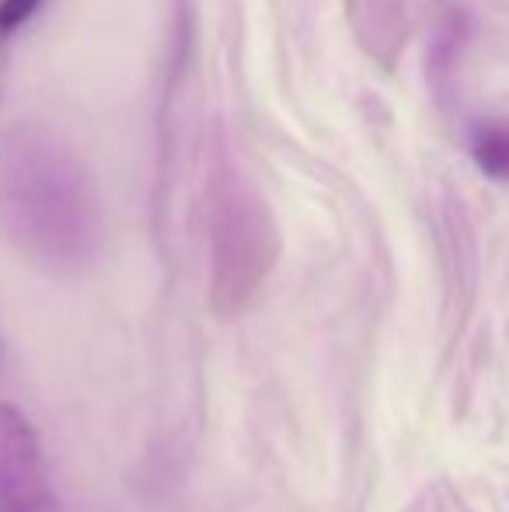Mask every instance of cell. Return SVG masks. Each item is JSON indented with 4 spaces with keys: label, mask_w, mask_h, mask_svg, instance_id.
<instances>
[{
    "label": "cell",
    "mask_w": 509,
    "mask_h": 512,
    "mask_svg": "<svg viewBox=\"0 0 509 512\" xmlns=\"http://www.w3.org/2000/svg\"><path fill=\"white\" fill-rule=\"evenodd\" d=\"M478 168L492 178H509V126H482L471 140Z\"/></svg>",
    "instance_id": "3"
},
{
    "label": "cell",
    "mask_w": 509,
    "mask_h": 512,
    "mask_svg": "<svg viewBox=\"0 0 509 512\" xmlns=\"http://www.w3.org/2000/svg\"><path fill=\"white\" fill-rule=\"evenodd\" d=\"M42 0H0V39L18 32L25 21H32V14L39 11Z\"/></svg>",
    "instance_id": "4"
},
{
    "label": "cell",
    "mask_w": 509,
    "mask_h": 512,
    "mask_svg": "<svg viewBox=\"0 0 509 512\" xmlns=\"http://www.w3.org/2000/svg\"><path fill=\"white\" fill-rule=\"evenodd\" d=\"M0 216L11 237L56 269H74L98 248V206L77 157L39 133L0 150Z\"/></svg>",
    "instance_id": "1"
},
{
    "label": "cell",
    "mask_w": 509,
    "mask_h": 512,
    "mask_svg": "<svg viewBox=\"0 0 509 512\" xmlns=\"http://www.w3.org/2000/svg\"><path fill=\"white\" fill-rule=\"evenodd\" d=\"M0 512H63L32 422L0 401Z\"/></svg>",
    "instance_id": "2"
}]
</instances>
